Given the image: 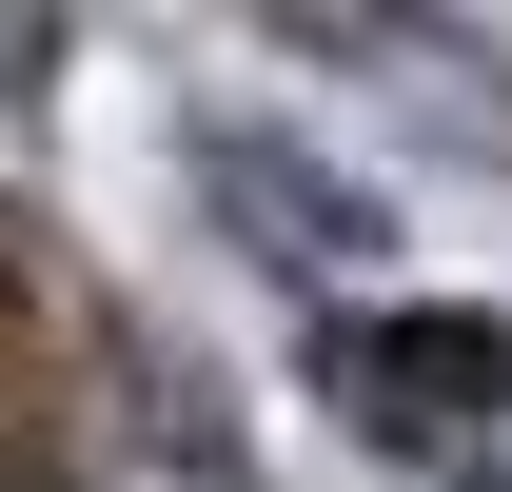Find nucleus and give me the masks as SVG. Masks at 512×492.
Listing matches in <instances>:
<instances>
[{
    "label": "nucleus",
    "mask_w": 512,
    "mask_h": 492,
    "mask_svg": "<svg viewBox=\"0 0 512 492\" xmlns=\"http://www.w3.org/2000/svg\"><path fill=\"white\" fill-rule=\"evenodd\" d=\"M197 178H217V217H237L256 256H296V276H355V256L394 237V217L335 178V158H296V138H256V119H217V138H197Z\"/></svg>",
    "instance_id": "f257e3e1"
},
{
    "label": "nucleus",
    "mask_w": 512,
    "mask_h": 492,
    "mask_svg": "<svg viewBox=\"0 0 512 492\" xmlns=\"http://www.w3.org/2000/svg\"><path fill=\"white\" fill-rule=\"evenodd\" d=\"M316 374H335L375 433H453V414H493V394H512V335H493V315H355Z\"/></svg>",
    "instance_id": "f03ea898"
}]
</instances>
